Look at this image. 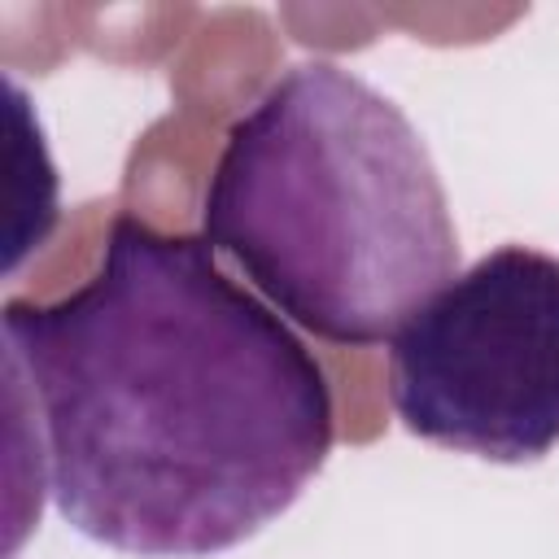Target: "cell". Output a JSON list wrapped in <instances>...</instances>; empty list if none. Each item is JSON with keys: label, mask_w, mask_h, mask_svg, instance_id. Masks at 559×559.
<instances>
[{"label": "cell", "mask_w": 559, "mask_h": 559, "mask_svg": "<svg viewBox=\"0 0 559 559\" xmlns=\"http://www.w3.org/2000/svg\"><path fill=\"white\" fill-rule=\"evenodd\" d=\"M0 323L48 498L109 550L223 555L280 520L336 441L319 358L201 236L118 214L74 293L9 301Z\"/></svg>", "instance_id": "1"}, {"label": "cell", "mask_w": 559, "mask_h": 559, "mask_svg": "<svg viewBox=\"0 0 559 559\" xmlns=\"http://www.w3.org/2000/svg\"><path fill=\"white\" fill-rule=\"evenodd\" d=\"M201 240L332 345L393 341L459 275V231L419 131L336 61L288 66L227 127Z\"/></svg>", "instance_id": "2"}, {"label": "cell", "mask_w": 559, "mask_h": 559, "mask_svg": "<svg viewBox=\"0 0 559 559\" xmlns=\"http://www.w3.org/2000/svg\"><path fill=\"white\" fill-rule=\"evenodd\" d=\"M402 428L489 463L559 445V258L502 245L441 284L389 341Z\"/></svg>", "instance_id": "3"}]
</instances>
